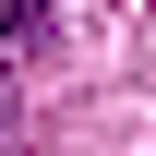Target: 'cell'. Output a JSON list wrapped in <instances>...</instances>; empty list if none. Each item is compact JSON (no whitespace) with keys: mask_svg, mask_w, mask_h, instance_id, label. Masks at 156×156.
Here are the masks:
<instances>
[{"mask_svg":"<svg viewBox=\"0 0 156 156\" xmlns=\"http://www.w3.org/2000/svg\"><path fill=\"white\" fill-rule=\"evenodd\" d=\"M0 156H12V84H0Z\"/></svg>","mask_w":156,"mask_h":156,"instance_id":"7a4b0ae2","label":"cell"},{"mask_svg":"<svg viewBox=\"0 0 156 156\" xmlns=\"http://www.w3.org/2000/svg\"><path fill=\"white\" fill-rule=\"evenodd\" d=\"M48 36V0H0V48H36Z\"/></svg>","mask_w":156,"mask_h":156,"instance_id":"6da1fadb","label":"cell"}]
</instances>
